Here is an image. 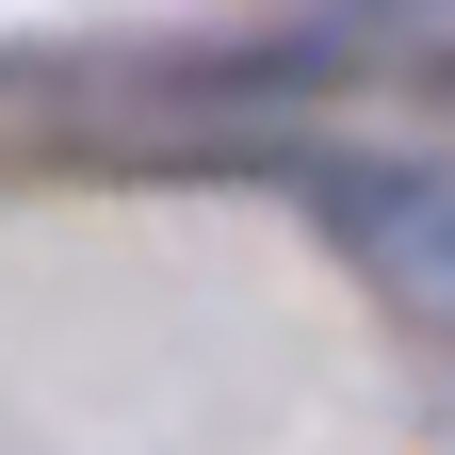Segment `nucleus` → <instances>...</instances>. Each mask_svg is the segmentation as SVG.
Instances as JSON below:
<instances>
[{
    "instance_id": "f257e3e1",
    "label": "nucleus",
    "mask_w": 455,
    "mask_h": 455,
    "mask_svg": "<svg viewBox=\"0 0 455 455\" xmlns=\"http://www.w3.org/2000/svg\"><path fill=\"white\" fill-rule=\"evenodd\" d=\"M325 228L358 244V276H374L423 341H455V163H439V147L325 163Z\"/></svg>"
}]
</instances>
